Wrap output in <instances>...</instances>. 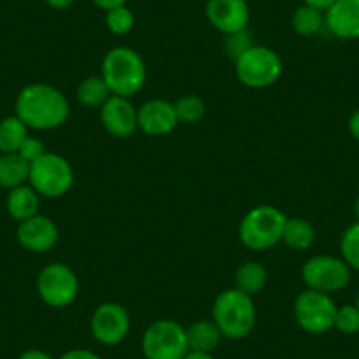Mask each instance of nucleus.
<instances>
[{
	"label": "nucleus",
	"instance_id": "obj_8",
	"mask_svg": "<svg viewBox=\"0 0 359 359\" xmlns=\"http://www.w3.org/2000/svg\"><path fill=\"white\" fill-rule=\"evenodd\" d=\"M37 292L51 309H65L78 298L79 280L67 264L51 262L37 275Z\"/></svg>",
	"mask_w": 359,
	"mask_h": 359
},
{
	"label": "nucleus",
	"instance_id": "obj_32",
	"mask_svg": "<svg viewBox=\"0 0 359 359\" xmlns=\"http://www.w3.org/2000/svg\"><path fill=\"white\" fill-rule=\"evenodd\" d=\"M90 2L97 6L99 9H102V11H109V9L127 4V0H90Z\"/></svg>",
	"mask_w": 359,
	"mask_h": 359
},
{
	"label": "nucleus",
	"instance_id": "obj_35",
	"mask_svg": "<svg viewBox=\"0 0 359 359\" xmlns=\"http://www.w3.org/2000/svg\"><path fill=\"white\" fill-rule=\"evenodd\" d=\"M348 133L352 134V137L359 141V109L352 113L351 118H348Z\"/></svg>",
	"mask_w": 359,
	"mask_h": 359
},
{
	"label": "nucleus",
	"instance_id": "obj_1",
	"mask_svg": "<svg viewBox=\"0 0 359 359\" xmlns=\"http://www.w3.org/2000/svg\"><path fill=\"white\" fill-rule=\"evenodd\" d=\"M16 116L34 130H53L69 118V101L48 83H30L16 97Z\"/></svg>",
	"mask_w": 359,
	"mask_h": 359
},
{
	"label": "nucleus",
	"instance_id": "obj_30",
	"mask_svg": "<svg viewBox=\"0 0 359 359\" xmlns=\"http://www.w3.org/2000/svg\"><path fill=\"white\" fill-rule=\"evenodd\" d=\"M18 154L22 155V157L25 158L29 164H32V162H36L37 158L43 157V155L46 154V147H44V143L41 140L29 136L25 141H23L22 148L18 150Z\"/></svg>",
	"mask_w": 359,
	"mask_h": 359
},
{
	"label": "nucleus",
	"instance_id": "obj_10",
	"mask_svg": "<svg viewBox=\"0 0 359 359\" xmlns=\"http://www.w3.org/2000/svg\"><path fill=\"white\" fill-rule=\"evenodd\" d=\"M302 278L309 289L331 294L347 287L351 282V268L340 257L313 255L303 264Z\"/></svg>",
	"mask_w": 359,
	"mask_h": 359
},
{
	"label": "nucleus",
	"instance_id": "obj_37",
	"mask_svg": "<svg viewBox=\"0 0 359 359\" xmlns=\"http://www.w3.org/2000/svg\"><path fill=\"white\" fill-rule=\"evenodd\" d=\"M184 359H215L212 355V352H196V351H189L185 354Z\"/></svg>",
	"mask_w": 359,
	"mask_h": 359
},
{
	"label": "nucleus",
	"instance_id": "obj_16",
	"mask_svg": "<svg viewBox=\"0 0 359 359\" xmlns=\"http://www.w3.org/2000/svg\"><path fill=\"white\" fill-rule=\"evenodd\" d=\"M326 27L338 39H359V0H337L326 13Z\"/></svg>",
	"mask_w": 359,
	"mask_h": 359
},
{
	"label": "nucleus",
	"instance_id": "obj_19",
	"mask_svg": "<svg viewBox=\"0 0 359 359\" xmlns=\"http://www.w3.org/2000/svg\"><path fill=\"white\" fill-rule=\"evenodd\" d=\"M30 164L20 154H0V187L11 189L29 182Z\"/></svg>",
	"mask_w": 359,
	"mask_h": 359
},
{
	"label": "nucleus",
	"instance_id": "obj_39",
	"mask_svg": "<svg viewBox=\"0 0 359 359\" xmlns=\"http://www.w3.org/2000/svg\"><path fill=\"white\" fill-rule=\"evenodd\" d=\"M355 309L359 310V294H358V298H355Z\"/></svg>",
	"mask_w": 359,
	"mask_h": 359
},
{
	"label": "nucleus",
	"instance_id": "obj_38",
	"mask_svg": "<svg viewBox=\"0 0 359 359\" xmlns=\"http://www.w3.org/2000/svg\"><path fill=\"white\" fill-rule=\"evenodd\" d=\"M354 212H355V217H358V222H359V196H358V199H355V208H354Z\"/></svg>",
	"mask_w": 359,
	"mask_h": 359
},
{
	"label": "nucleus",
	"instance_id": "obj_23",
	"mask_svg": "<svg viewBox=\"0 0 359 359\" xmlns=\"http://www.w3.org/2000/svg\"><path fill=\"white\" fill-rule=\"evenodd\" d=\"M29 137V127L18 116H8L0 122V154H18Z\"/></svg>",
	"mask_w": 359,
	"mask_h": 359
},
{
	"label": "nucleus",
	"instance_id": "obj_7",
	"mask_svg": "<svg viewBox=\"0 0 359 359\" xmlns=\"http://www.w3.org/2000/svg\"><path fill=\"white\" fill-rule=\"evenodd\" d=\"M141 348L147 359H184L189 352L187 331L172 319H158L144 330Z\"/></svg>",
	"mask_w": 359,
	"mask_h": 359
},
{
	"label": "nucleus",
	"instance_id": "obj_27",
	"mask_svg": "<svg viewBox=\"0 0 359 359\" xmlns=\"http://www.w3.org/2000/svg\"><path fill=\"white\" fill-rule=\"evenodd\" d=\"M341 259L348 264V268L359 271V222L352 224L340 240Z\"/></svg>",
	"mask_w": 359,
	"mask_h": 359
},
{
	"label": "nucleus",
	"instance_id": "obj_13",
	"mask_svg": "<svg viewBox=\"0 0 359 359\" xmlns=\"http://www.w3.org/2000/svg\"><path fill=\"white\" fill-rule=\"evenodd\" d=\"M58 236H60V233H58L57 224L50 217L41 215V213L20 222L18 229H16L18 243L32 254L50 252L57 245Z\"/></svg>",
	"mask_w": 359,
	"mask_h": 359
},
{
	"label": "nucleus",
	"instance_id": "obj_2",
	"mask_svg": "<svg viewBox=\"0 0 359 359\" xmlns=\"http://www.w3.org/2000/svg\"><path fill=\"white\" fill-rule=\"evenodd\" d=\"M102 78L113 95L130 99L141 92L147 83V65L136 50L118 46L102 58Z\"/></svg>",
	"mask_w": 359,
	"mask_h": 359
},
{
	"label": "nucleus",
	"instance_id": "obj_34",
	"mask_svg": "<svg viewBox=\"0 0 359 359\" xmlns=\"http://www.w3.org/2000/svg\"><path fill=\"white\" fill-rule=\"evenodd\" d=\"M334 2H337V0H303V4H309V6H312V8L320 9V11H324V13H326L327 9L334 4Z\"/></svg>",
	"mask_w": 359,
	"mask_h": 359
},
{
	"label": "nucleus",
	"instance_id": "obj_3",
	"mask_svg": "<svg viewBox=\"0 0 359 359\" xmlns=\"http://www.w3.org/2000/svg\"><path fill=\"white\" fill-rule=\"evenodd\" d=\"M212 320L224 338L243 340L254 331L257 320L254 299L236 287L222 291L213 302Z\"/></svg>",
	"mask_w": 359,
	"mask_h": 359
},
{
	"label": "nucleus",
	"instance_id": "obj_6",
	"mask_svg": "<svg viewBox=\"0 0 359 359\" xmlns=\"http://www.w3.org/2000/svg\"><path fill=\"white\" fill-rule=\"evenodd\" d=\"M29 184L41 198L58 199L67 194L74 185V171L62 155L46 151L30 164Z\"/></svg>",
	"mask_w": 359,
	"mask_h": 359
},
{
	"label": "nucleus",
	"instance_id": "obj_29",
	"mask_svg": "<svg viewBox=\"0 0 359 359\" xmlns=\"http://www.w3.org/2000/svg\"><path fill=\"white\" fill-rule=\"evenodd\" d=\"M252 46H254V43H252V36L248 34V30L226 36V48H227V51H229V55L233 60H236L240 55H243L245 51Z\"/></svg>",
	"mask_w": 359,
	"mask_h": 359
},
{
	"label": "nucleus",
	"instance_id": "obj_21",
	"mask_svg": "<svg viewBox=\"0 0 359 359\" xmlns=\"http://www.w3.org/2000/svg\"><path fill=\"white\" fill-rule=\"evenodd\" d=\"M111 95L102 76H88L76 88V99L85 108H102Z\"/></svg>",
	"mask_w": 359,
	"mask_h": 359
},
{
	"label": "nucleus",
	"instance_id": "obj_14",
	"mask_svg": "<svg viewBox=\"0 0 359 359\" xmlns=\"http://www.w3.org/2000/svg\"><path fill=\"white\" fill-rule=\"evenodd\" d=\"M175 104L165 99H150L137 109V129L147 136L158 137L172 133L178 126Z\"/></svg>",
	"mask_w": 359,
	"mask_h": 359
},
{
	"label": "nucleus",
	"instance_id": "obj_18",
	"mask_svg": "<svg viewBox=\"0 0 359 359\" xmlns=\"http://www.w3.org/2000/svg\"><path fill=\"white\" fill-rule=\"evenodd\" d=\"M185 331H187L189 351L196 352H213L224 338L217 324L206 319L196 320L194 324L185 327Z\"/></svg>",
	"mask_w": 359,
	"mask_h": 359
},
{
	"label": "nucleus",
	"instance_id": "obj_4",
	"mask_svg": "<svg viewBox=\"0 0 359 359\" xmlns=\"http://www.w3.org/2000/svg\"><path fill=\"white\" fill-rule=\"evenodd\" d=\"M287 222L284 212L271 205H259L247 212L240 222V240L254 252H264L282 241V233Z\"/></svg>",
	"mask_w": 359,
	"mask_h": 359
},
{
	"label": "nucleus",
	"instance_id": "obj_17",
	"mask_svg": "<svg viewBox=\"0 0 359 359\" xmlns=\"http://www.w3.org/2000/svg\"><path fill=\"white\" fill-rule=\"evenodd\" d=\"M39 205L41 196L27 184L11 189L8 198H6V210L18 222H23V220L37 215L39 213Z\"/></svg>",
	"mask_w": 359,
	"mask_h": 359
},
{
	"label": "nucleus",
	"instance_id": "obj_5",
	"mask_svg": "<svg viewBox=\"0 0 359 359\" xmlns=\"http://www.w3.org/2000/svg\"><path fill=\"white\" fill-rule=\"evenodd\" d=\"M284 64L280 55L268 46H252L234 60V72L248 88H268L280 79Z\"/></svg>",
	"mask_w": 359,
	"mask_h": 359
},
{
	"label": "nucleus",
	"instance_id": "obj_25",
	"mask_svg": "<svg viewBox=\"0 0 359 359\" xmlns=\"http://www.w3.org/2000/svg\"><path fill=\"white\" fill-rule=\"evenodd\" d=\"M175 104L176 116L182 123H198L206 115V102L199 95L189 94L180 97Z\"/></svg>",
	"mask_w": 359,
	"mask_h": 359
},
{
	"label": "nucleus",
	"instance_id": "obj_24",
	"mask_svg": "<svg viewBox=\"0 0 359 359\" xmlns=\"http://www.w3.org/2000/svg\"><path fill=\"white\" fill-rule=\"evenodd\" d=\"M326 27V16L320 9L312 8L309 4H302L292 15V29L298 36L310 37L320 32V29Z\"/></svg>",
	"mask_w": 359,
	"mask_h": 359
},
{
	"label": "nucleus",
	"instance_id": "obj_15",
	"mask_svg": "<svg viewBox=\"0 0 359 359\" xmlns=\"http://www.w3.org/2000/svg\"><path fill=\"white\" fill-rule=\"evenodd\" d=\"M101 122L113 137L126 140L137 130V109L129 99L111 95L101 108Z\"/></svg>",
	"mask_w": 359,
	"mask_h": 359
},
{
	"label": "nucleus",
	"instance_id": "obj_12",
	"mask_svg": "<svg viewBox=\"0 0 359 359\" xmlns=\"http://www.w3.org/2000/svg\"><path fill=\"white\" fill-rule=\"evenodd\" d=\"M205 11L210 25L224 36L243 32L250 23L247 0H208Z\"/></svg>",
	"mask_w": 359,
	"mask_h": 359
},
{
	"label": "nucleus",
	"instance_id": "obj_11",
	"mask_svg": "<svg viewBox=\"0 0 359 359\" xmlns=\"http://www.w3.org/2000/svg\"><path fill=\"white\" fill-rule=\"evenodd\" d=\"M130 331L129 312L120 303L106 302L99 305L90 317V333L101 345L122 344Z\"/></svg>",
	"mask_w": 359,
	"mask_h": 359
},
{
	"label": "nucleus",
	"instance_id": "obj_22",
	"mask_svg": "<svg viewBox=\"0 0 359 359\" xmlns=\"http://www.w3.org/2000/svg\"><path fill=\"white\" fill-rule=\"evenodd\" d=\"M282 241L287 245L292 250H306L316 241V229H313L312 222L302 217H292L289 219L284 226V233H282Z\"/></svg>",
	"mask_w": 359,
	"mask_h": 359
},
{
	"label": "nucleus",
	"instance_id": "obj_20",
	"mask_svg": "<svg viewBox=\"0 0 359 359\" xmlns=\"http://www.w3.org/2000/svg\"><path fill=\"white\" fill-rule=\"evenodd\" d=\"M268 282V271L257 261H247L240 264L234 273V287L248 296H255L264 289Z\"/></svg>",
	"mask_w": 359,
	"mask_h": 359
},
{
	"label": "nucleus",
	"instance_id": "obj_9",
	"mask_svg": "<svg viewBox=\"0 0 359 359\" xmlns=\"http://www.w3.org/2000/svg\"><path fill=\"white\" fill-rule=\"evenodd\" d=\"M337 309L330 294L306 289L294 302V319L306 333L324 334L334 327Z\"/></svg>",
	"mask_w": 359,
	"mask_h": 359
},
{
	"label": "nucleus",
	"instance_id": "obj_33",
	"mask_svg": "<svg viewBox=\"0 0 359 359\" xmlns=\"http://www.w3.org/2000/svg\"><path fill=\"white\" fill-rule=\"evenodd\" d=\"M18 359H53V355L41 348H29V351L22 352Z\"/></svg>",
	"mask_w": 359,
	"mask_h": 359
},
{
	"label": "nucleus",
	"instance_id": "obj_31",
	"mask_svg": "<svg viewBox=\"0 0 359 359\" xmlns=\"http://www.w3.org/2000/svg\"><path fill=\"white\" fill-rule=\"evenodd\" d=\"M58 359H102L97 352L90 351V348H71L64 352Z\"/></svg>",
	"mask_w": 359,
	"mask_h": 359
},
{
	"label": "nucleus",
	"instance_id": "obj_36",
	"mask_svg": "<svg viewBox=\"0 0 359 359\" xmlns=\"http://www.w3.org/2000/svg\"><path fill=\"white\" fill-rule=\"evenodd\" d=\"M44 2H46L48 8L57 9V11H64V9H69L74 4V0H44Z\"/></svg>",
	"mask_w": 359,
	"mask_h": 359
},
{
	"label": "nucleus",
	"instance_id": "obj_28",
	"mask_svg": "<svg viewBox=\"0 0 359 359\" xmlns=\"http://www.w3.org/2000/svg\"><path fill=\"white\" fill-rule=\"evenodd\" d=\"M334 327L344 334H354L359 331V310L355 305H344L337 309Z\"/></svg>",
	"mask_w": 359,
	"mask_h": 359
},
{
	"label": "nucleus",
	"instance_id": "obj_26",
	"mask_svg": "<svg viewBox=\"0 0 359 359\" xmlns=\"http://www.w3.org/2000/svg\"><path fill=\"white\" fill-rule=\"evenodd\" d=\"M136 25V16L127 6H118L106 11V27L115 36H127Z\"/></svg>",
	"mask_w": 359,
	"mask_h": 359
}]
</instances>
